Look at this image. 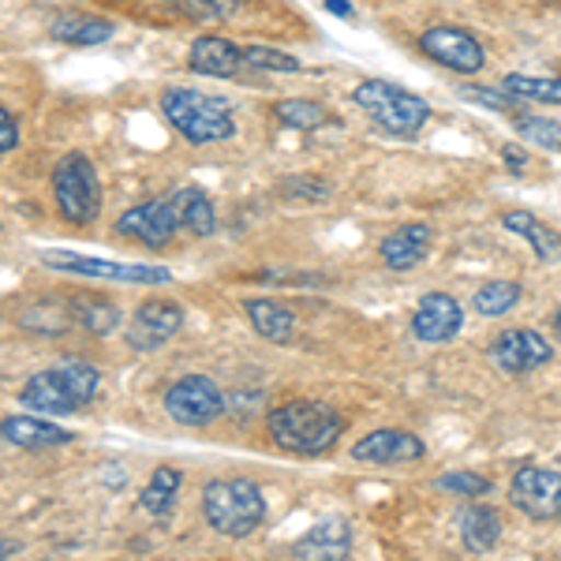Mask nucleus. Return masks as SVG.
I'll list each match as a JSON object with an SVG mask.
<instances>
[{
    "label": "nucleus",
    "mask_w": 561,
    "mask_h": 561,
    "mask_svg": "<svg viewBox=\"0 0 561 561\" xmlns=\"http://www.w3.org/2000/svg\"><path fill=\"white\" fill-rule=\"evenodd\" d=\"M42 262L53 270H65V274L94 277V280H131V285H169L173 280V270L165 266H135V262L76 255V251H45Z\"/></svg>",
    "instance_id": "6e6552de"
},
{
    "label": "nucleus",
    "mask_w": 561,
    "mask_h": 561,
    "mask_svg": "<svg viewBox=\"0 0 561 561\" xmlns=\"http://www.w3.org/2000/svg\"><path fill=\"white\" fill-rule=\"evenodd\" d=\"M116 232L135 240L139 248H147V251H165L169 243L176 240L180 221L173 214V203H169V195H165V198H153V203L131 206V210L116 221Z\"/></svg>",
    "instance_id": "9b49d317"
},
{
    "label": "nucleus",
    "mask_w": 561,
    "mask_h": 561,
    "mask_svg": "<svg viewBox=\"0 0 561 561\" xmlns=\"http://www.w3.org/2000/svg\"><path fill=\"white\" fill-rule=\"evenodd\" d=\"M554 330H558V333H561V311H558V314H554Z\"/></svg>",
    "instance_id": "58836bf2"
},
{
    "label": "nucleus",
    "mask_w": 561,
    "mask_h": 561,
    "mask_svg": "<svg viewBox=\"0 0 561 561\" xmlns=\"http://www.w3.org/2000/svg\"><path fill=\"white\" fill-rule=\"evenodd\" d=\"M502 90L520 102H547V105H561V79L554 76H524V71H510L502 79Z\"/></svg>",
    "instance_id": "bb28decb"
},
{
    "label": "nucleus",
    "mask_w": 561,
    "mask_h": 561,
    "mask_svg": "<svg viewBox=\"0 0 561 561\" xmlns=\"http://www.w3.org/2000/svg\"><path fill=\"white\" fill-rule=\"evenodd\" d=\"M423 457H427L423 438H415L412 431H397V427L370 431L352 446V460H359V465H412V460H423Z\"/></svg>",
    "instance_id": "4468645a"
},
{
    "label": "nucleus",
    "mask_w": 561,
    "mask_h": 561,
    "mask_svg": "<svg viewBox=\"0 0 561 561\" xmlns=\"http://www.w3.org/2000/svg\"><path fill=\"white\" fill-rule=\"evenodd\" d=\"M68 319H76L87 333H94V337H108V333L121 330L124 311L108 300V296L83 293V296H71L68 300Z\"/></svg>",
    "instance_id": "aec40b11"
},
{
    "label": "nucleus",
    "mask_w": 561,
    "mask_h": 561,
    "mask_svg": "<svg viewBox=\"0 0 561 561\" xmlns=\"http://www.w3.org/2000/svg\"><path fill=\"white\" fill-rule=\"evenodd\" d=\"M180 325H184V307L173 300H147L139 304L124 337H128V348L135 352H158L176 337Z\"/></svg>",
    "instance_id": "f8f14e48"
},
{
    "label": "nucleus",
    "mask_w": 561,
    "mask_h": 561,
    "mask_svg": "<svg viewBox=\"0 0 561 561\" xmlns=\"http://www.w3.org/2000/svg\"><path fill=\"white\" fill-rule=\"evenodd\" d=\"M15 550H20V542H8V539H0V558L15 554Z\"/></svg>",
    "instance_id": "4c0bfd02"
},
{
    "label": "nucleus",
    "mask_w": 561,
    "mask_h": 561,
    "mask_svg": "<svg viewBox=\"0 0 561 561\" xmlns=\"http://www.w3.org/2000/svg\"><path fill=\"white\" fill-rule=\"evenodd\" d=\"M352 102L364 108L386 135H393V139H412V135H420L431 121V105L423 102L420 94H412V90H404L397 83H386V79H367V83H359L352 90Z\"/></svg>",
    "instance_id": "39448f33"
},
{
    "label": "nucleus",
    "mask_w": 561,
    "mask_h": 561,
    "mask_svg": "<svg viewBox=\"0 0 561 561\" xmlns=\"http://www.w3.org/2000/svg\"><path fill=\"white\" fill-rule=\"evenodd\" d=\"M476 311L486 314V319H497V314H510L513 307L520 304V285L517 280H491L476 293Z\"/></svg>",
    "instance_id": "c85d7f7f"
},
{
    "label": "nucleus",
    "mask_w": 561,
    "mask_h": 561,
    "mask_svg": "<svg viewBox=\"0 0 561 561\" xmlns=\"http://www.w3.org/2000/svg\"><path fill=\"white\" fill-rule=\"evenodd\" d=\"M15 147H20V124H15V116L0 105V153H12Z\"/></svg>",
    "instance_id": "f704fd0d"
},
{
    "label": "nucleus",
    "mask_w": 561,
    "mask_h": 561,
    "mask_svg": "<svg viewBox=\"0 0 561 561\" xmlns=\"http://www.w3.org/2000/svg\"><path fill=\"white\" fill-rule=\"evenodd\" d=\"M187 68L210 79H237L240 71H248L240 57V45H232L229 38H217V34L195 38L192 53H187Z\"/></svg>",
    "instance_id": "dca6fc26"
},
{
    "label": "nucleus",
    "mask_w": 561,
    "mask_h": 561,
    "mask_svg": "<svg viewBox=\"0 0 561 561\" xmlns=\"http://www.w3.org/2000/svg\"><path fill=\"white\" fill-rule=\"evenodd\" d=\"M348 550H352L348 520H322L296 542V558H307V561H322V558L341 561V558H348Z\"/></svg>",
    "instance_id": "6ab92c4d"
},
{
    "label": "nucleus",
    "mask_w": 561,
    "mask_h": 561,
    "mask_svg": "<svg viewBox=\"0 0 561 561\" xmlns=\"http://www.w3.org/2000/svg\"><path fill=\"white\" fill-rule=\"evenodd\" d=\"M502 225L510 232H517L531 243V251L542 259V262H561V232H554L550 225H542L536 214L528 210H510L502 217Z\"/></svg>",
    "instance_id": "393cba45"
},
{
    "label": "nucleus",
    "mask_w": 561,
    "mask_h": 561,
    "mask_svg": "<svg viewBox=\"0 0 561 561\" xmlns=\"http://www.w3.org/2000/svg\"><path fill=\"white\" fill-rule=\"evenodd\" d=\"M266 427H270V438H274L285 454L319 457L325 449L337 446L348 420H345V412L333 409V404L288 401V404H277V409L266 415Z\"/></svg>",
    "instance_id": "f257e3e1"
},
{
    "label": "nucleus",
    "mask_w": 561,
    "mask_h": 561,
    "mask_svg": "<svg viewBox=\"0 0 561 561\" xmlns=\"http://www.w3.org/2000/svg\"><path fill=\"white\" fill-rule=\"evenodd\" d=\"M240 57L248 71H300L304 65L285 49H274V45H240Z\"/></svg>",
    "instance_id": "c756f323"
},
{
    "label": "nucleus",
    "mask_w": 561,
    "mask_h": 561,
    "mask_svg": "<svg viewBox=\"0 0 561 561\" xmlns=\"http://www.w3.org/2000/svg\"><path fill=\"white\" fill-rule=\"evenodd\" d=\"M442 491L457 494V497H483L486 491H491V479L479 476V472H449L438 479Z\"/></svg>",
    "instance_id": "473e14b6"
},
{
    "label": "nucleus",
    "mask_w": 561,
    "mask_h": 561,
    "mask_svg": "<svg viewBox=\"0 0 561 561\" xmlns=\"http://www.w3.org/2000/svg\"><path fill=\"white\" fill-rule=\"evenodd\" d=\"M325 12L341 15V20H348V15H352V4H348V0H325Z\"/></svg>",
    "instance_id": "e433bc0d"
},
{
    "label": "nucleus",
    "mask_w": 561,
    "mask_h": 561,
    "mask_svg": "<svg viewBox=\"0 0 561 561\" xmlns=\"http://www.w3.org/2000/svg\"><path fill=\"white\" fill-rule=\"evenodd\" d=\"M420 49L427 53L434 65L457 71V76H479L486 65V53L472 34L460 26H431L420 38Z\"/></svg>",
    "instance_id": "9d476101"
},
{
    "label": "nucleus",
    "mask_w": 561,
    "mask_h": 561,
    "mask_svg": "<svg viewBox=\"0 0 561 561\" xmlns=\"http://www.w3.org/2000/svg\"><path fill=\"white\" fill-rule=\"evenodd\" d=\"M460 94L468 98V102H479L486 108H494V113H513V108H520V98L505 94V90H491V87H465Z\"/></svg>",
    "instance_id": "72a5a7b5"
},
{
    "label": "nucleus",
    "mask_w": 561,
    "mask_h": 561,
    "mask_svg": "<svg viewBox=\"0 0 561 561\" xmlns=\"http://www.w3.org/2000/svg\"><path fill=\"white\" fill-rule=\"evenodd\" d=\"M203 517L225 539H248L266 520V497L251 479H214L203 486Z\"/></svg>",
    "instance_id": "20e7f679"
},
{
    "label": "nucleus",
    "mask_w": 561,
    "mask_h": 561,
    "mask_svg": "<svg viewBox=\"0 0 561 561\" xmlns=\"http://www.w3.org/2000/svg\"><path fill=\"white\" fill-rule=\"evenodd\" d=\"M460 539H465V547L472 550V554H486V550H494L497 539H502V517L483 502L468 505V510L460 513Z\"/></svg>",
    "instance_id": "b1692460"
},
{
    "label": "nucleus",
    "mask_w": 561,
    "mask_h": 561,
    "mask_svg": "<svg viewBox=\"0 0 561 561\" xmlns=\"http://www.w3.org/2000/svg\"><path fill=\"white\" fill-rule=\"evenodd\" d=\"M98 386H102L98 367L71 359V364L38 370V375L26 378L20 389V404L42 415H76L98 397Z\"/></svg>",
    "instance_id": "7ed1b4c3"
},
{
    "label": "nucleus",
    "mask_w": 561,
    "mask_h": 561,
    "mask_svg": "<svg viewBox=\"0 0 561 561\" xmlns=\"http://www.w3.org/2000/svg\"><path fill=\"white\" fill-rule=\"evenodd\" d=\"M53 198L68 225H94L102 217V180L87 153H65L53 169Z\"/></svg>",
    "instance_id": "423d86ee"
},
{
    "label": "nucleus",
    "mask_w": 561,
    "mask_h": 561,
    "mask_svg": "<svg viewBox=\"0 0 561 561\" xmlns=\"http://www.w3.org/2000/svg\"><path fill=\"white\" fill-rule=\"evenodd\" d=\"M161 404H165L169 420L180 423V427H210V423H217L229 412V401H225L221 386H217L210 375L176 378V382L165 389Z\"/></svg>",
    "instance_id": "0eeeda50"
},
{
    "label": "nucleus",
    "mask_w": 561,
    "mask_h": 561,
    "mask_svg": "<svg viewBox=\"0 0 561 561\" xmlns=\"http://www.w3.org/2000/svg\"><path fill=\"white\" fill-rule=\"evenodd\" d=\"M243 311H248V322L251 330L259 333L262 341H270V345H285V341H293L296 333V314L288 311L285 304L277 300H248L243 304Z\"/></svg>",
    "instance_id": "4be33fe9"
},
{
    "label": "nucleus",
    "mask_w": 561,
    "mask_h": 561,
    "mask_svg": "<svg viewBox=\"0 0 561 561\" xmlns=\"http://www.w3.org/2000/svg\"><path fill=\"white\" fill-rule=\"evenodd\" d=\"M465 325V307L446 293H427L412 314V333L427 345H442V341H454Z\"/></svg>",
    "instance_id": "2eb2a0df"
},
{
    "label": "nucleus",
    "mask_w": 561,
    "mask_h": 561,
    "mask_svg": "<svg viewBox=\"0 0 561 561\" xmlns=\"http://www.w3.org/2000/svg\"><path fill=\"white\" fill-rule=\"evenodd\" d=\"M158 108L169 128H173L180 139L192 142V147H210V142H225L237 135L232 105L217 94H203V90H192V87H169V90H161Z\"/></svg>",
    "instance_id": "f03ea898"
},
{
    "label": "nucleus",
    "mask_w": 561,
    "mask_h": 561,
    "mask_svg": "<svg viewBox=\"0 0 561 561\" xmlns=\"http://www.w3.org/2000/svg\"><path fill=\"white\" fill-rule=\"evenodd\" d=\"M176 4H180V0H176Z\"/></svg>",
    "instance_id": "ea45409f"
},
{
    "label": "nucleus",
    "mask_w": 561,
    "mask_h": 561,
    "mask_svg": "<svg viewBox=\"0 0 561 561\" xmlns=\"http://www.w3.org/2000/svg\"><path fill=\"white\" fill-rule=\"evenodd\" d=\"M169 203H173L180 229L195 232V237H210L217 229V210L203 187H176V192H169Z\"/></svg>",
    "instance_id": "412c9836"
},
{
    "label": "nucleus",
    "mask_w": 561,
    "mask_h": 561,
    "mask_svg": "<svg viewBox=\"0 0 561 561\" xmlns=\"http://www.w3.org/2000/svg\"><path fill=\"white\" fill-rule=\"evenodd\" d=\"M502 158H505V165H513V173H520V169L528 165V153H524L520 147H505Z\"/></svg>",
    "instance_id": "c9c22d12"
},
{
    "label": "nucleus",
    "mask_w": 561,
    "mask_h": 561,
    "mask_svg": "<svg viewBox=\"0 0 561 561\" xmlns=\"http://www.w3.org/2000/svg\"><path fill=\"white\" fill-rule=\"evenodd\" d=\"M274 116H277V124H285V128H293V131H319L322 124H330L325 105L311 102V98H285V102L274 105Z\"/></svg>",
    "instance_id": "cd10ccee"
},
{
    "label": "nucleus",
    "mask_w": 561,
    "mask_h": 561,
    "mask_svg": "<svg viewBox=\"0 0 561 561\" xmlns=\"http://www.w3.org/2000/svg\"><path fill=\"white\" fill-rule=\"evenodd\" d=\"M513 128H517L520 139L539 142L542 150H561V124L558 121H547V116H517Z\"/></svg>",
    "instance_id": "7c9ffc66"
},
{
    "label": "nucleus",
    "mask_w": 561,
    "mask_h": 561,
    "mask_svg": "<svg viewBox=\"0 0 561 561\" xmlns=\"http://www.w3.org/2000/svg\"><path fill=\"white\" fill-rule=\"evenodd\" d=\"M53 38H60L65 45H79V49H90V45H102L116 34V26L102 20V15H83V12H65L57 15L49 26Z\"/></svg>",
    "instance_id": "5701e85b"
},
{
    "label": "nucleus",
    "mask_w": 561,
    "mask_h": 561,
    "mask_svg": "<svg viewBox=\"0 0 561 561\" xmlns=\"http://www.w3.org/2000/svg\"><path fill=\"white\" fill-rule=\"evenodd\" d=\"M510 502L531 520H554L561 517V472L554 468H520L510 483Z\"/></svg>",
    "instance_id": "1a4fd4ad"
},
{
    "label": "nucleus",
    "mask_w": 561,
    "mask_h": 561,
    "mask_svg": "<svg viewBox=\"0 0 561 561\" xmlns=\"http://www.w3.org/2000/svg\"><path fill=\"white\" fill-rule=\"evenodd\" d=\"M431 240H434V232H431V225H401L397 232H389V237L382 240V262L389 270H415L423 259H427V251H431Z\"/></svg>",
    "instance_id": "a211bd4d"
},
{
    "label": "nucleus",
    "mask_w": 561,
    "mask_h": 561,
    "mask_svg": "<svg viewBox=\"0 0 561 561\" xmlns=\"http://www.w3.org/2000/svg\"><path fill=\"white\" fill-rule=\"evenodd\" d=\"M180 486H184V472H180V468H173V465L153 468L150 483L142 486V494H139V505L150 513V517H169L180 497Z\"/></svg>",
    "instance_id": "a878e982"
},
{
    "label": "nucleus",
    "mask_w": 561,
    "mask_h": 561,
    "mask_svg": "<svg viewBox=\"0 0 561 561\" xmlns=\"http://www.w3.org/2000/svg\"><path fill=\"white\" fill-rule=\"evenodd\" d=\"M0 438L20 449H57L76 442V434L49 420H34V415H8V420H0Z\"/></svg>",
    "instance_id": "f3484780"
},
{
    "label": "nucleus",
    "mask_w": 561,
    "mask_h": 561,
    "mask_svg": "<svg viewBox=\"0 0 561 561\" xmlns=\"http://www.w3.org/2000/svg\"><path fill=\"white\" fill-rule=\"evenodd\" d=\"M180 8L195 23H229L240 12V0H180Z\"/></svg>",
    "instance_id": "2f4dec72"
},
{
    "label": "nucleus",
    "mask_w": 561,
    "mask_h": 561,
    "mask_svg": "<svg viewBox=\"0 0 561 561\" xmlns=\"http://www.w3.org/2000/svg\"><path fill=\"white\" fill-rule=\"evenodd\" d=\"M491 359L505 375H531V370L554 359V348L536 330H510L491 341Z\"/></svg>",
    "instance_id": "ddd939ff"
}]
</instances>
